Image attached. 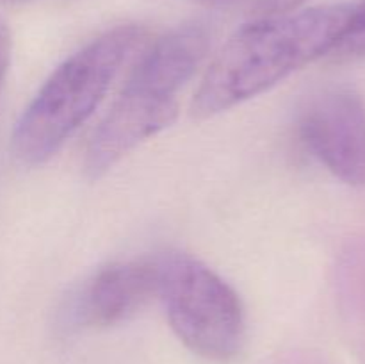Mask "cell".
<instances>
[{
	"instance_id": "6da1fadb",
	"label": "cell",
	"mask_w": 365,
	"mask_h": 364,
	"mask_svg": "<svg viewBox=\"0 0 365 364\" xmlns=\"http://www.w3.org/2000/svg\"><path fill=\"white\" fill-rule=\"evenodd\" d=\"M353 11L355 4H334L262 16L241 27L207 68L192 100V114L216 116L331 54Z\"/></svg>"
},
{
	"instance_id": "7a4b0ae2",
	"label": "cell",
	"mask_w": 365,
	"mask_h": 364,
	"mask_svg": "<svg viewBox=\"0 0 365 364\" xmlns=\"http://www.w3.org/2000/svg\"><path fill=\"white\" fill-rule=\"evenodd\" d=\"M207 50L205 29L184 25L138 54V64L86 150L84 171L89 178L103 177L135 146L177 120L178 93L196 74Z\"/></svg>"
},
{
	"instance_id": "3957f363",
	"label": "cell",
	"mask_w": 365,
	"mask_h": 364,
	"mask_svg": "<svg viewBox=\"0 0 365 364\" xmlns=\"http://www.w3.org/2000/svg\"><path fill=\"white\" fill-rule=\"evenodd\" d=\"M148 45V32L120 25L68 57L45 81L13 132V153L36 166L56 156L89 120L123 64Z\"/></svg>"
},
{
	"instance_id": "277c9868",
	"label": "cell",
	"mask_w": 365,
	"mask_h": 364,
	"mask_svg": "<svg viewBox=\"0 0 365 364\" xmlns=\"http://www.w3.org/2000/svg\"><path fill=\"white\" fill-rule=\"evenodd\" d=\"M159 261V296L177 338L212 363L235 359L246 335L245 309L235 289L185 253H170Z\"/></svg>"
},
{
	"instance_id": "5b68a950",
	"label": "cell",
	"mask_w": 365,
	"mask_h": 364,
	"mask_svg": "<svg viewBox=\"0 0 365 364\" xmlns=\"http://www.w3.org/2000/svg\"><path fill=\"white\" fill-rule=\"evenodd\" d=\"M307 150L348 186H365V106L351 89L334 88L314 96L298 120Z\"/></svg>"
},
{
	"instance_id": "8992f818",
	"label": "cell",
	"mask_w": 365,
	"mask_h": 364,
	"mask_svg": "<svg viewBox=\"0 0 365 364\" xmlns=\"http://www.w3.org/2000/svg\"><path fill=\"white\" fill-rule=\"evenodd\" d=\"M160 261L110 264L93 275L73 302V320L84 327H113L138 314L159 295Z\"/></svg>"
},
{
	"instance_id": "52a82bcc",
	"label": "cell",
	"mask_w": 365,
	"mask_h": 364,
	"mask_svg": "<svg viewBox=\"0 0 365 364\" xmlns=\"http://www.w3.org/2000/svg\"><path fill=\"white\" fill-rule=\"evenodd\" d=\"M331 54L342 59L365 56V0L355 4L351 21Z\"/></svg>"
},
{
	"instance_id": "ba28073f",
	"label": "cell",
	"mask_w": 365,
	"mask_h": 364,
	"mask_svg": "<svg viewBox=\"0 0 365 364\" xmlns=\"http://www.w3.org/2000/svg\"><path fill=\"white\" fill-rule=\"evenodd\" d=\"M307 0H257L255 14L259 16H274V14H285L294 11Z\"/></svg>"
},
{
	"instance_id": "9c48e42d",
	"label": "cell",
	"mask_w": 365,
	"mask_h": 364,
	"mask_svg": "<svg viewBox=\"0 0 365 364\" xmlns=\"http://www.w3.org/2000/svg\"><path fill=\"white\" fill-rule=\"evenodd\" d=\"M11 61V34L7 25L0 20V86L6 77L7 66Z\"/></svg>"
},
{
	"instance_id": "30bf717a",
	"label": "cell",
	"mask_w": 365,
	"mask_h": 364,
	"mask_svg": "<svg viewBox=\"0 0 365 364\" xmlns=\"http://www.w3.org/2000/svg\"><path fill=\"white\" fill-rule=\"evenodd\" d=\"M200 2L212 4V6H227V4H234L237 2V0H200Z\"/></svg>"
},
{
	"instance_id": "8fae6325",
	"label": "cell",
	"mask_w": 365,
	"mask_h": 364,
	"mask_svg": "<svg viewBox=\"0 0 365 364\" xmlns=\"http://www.w3.org/2000/svg\"><path fill=\"white\" fill-rule=\"evenodd\" d=\"M4 2H11V4H18V2H27V0H4Z\"/></svg>"
}]
</instances>
